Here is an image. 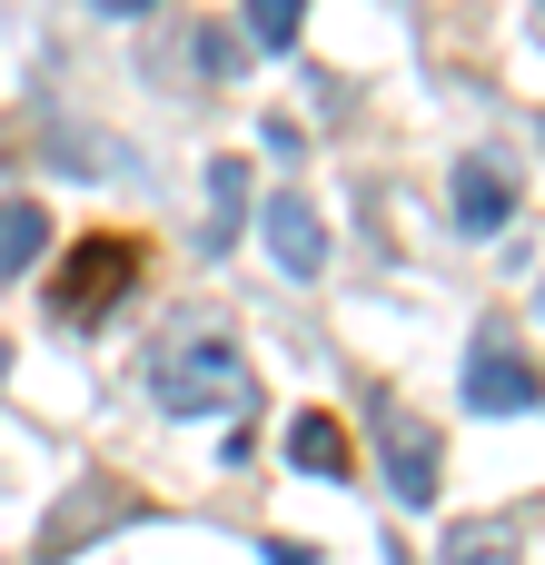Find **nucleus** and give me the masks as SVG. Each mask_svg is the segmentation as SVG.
Listing matches in <instances>:
<instances>
[{"label": "nucleus", "mask_w": 545, "mask_h": 565, "mask_svg": "<svg viewBox=\"0 0 545 565\" xmlns=\"http://www.w3.org/2000/svg\"><path fill=\"white\" fill-rule=\"evenodd\" d=\"M149 397H159L169 417H248V407H258V377H248L238 338L179 328V338L149 358Z\"/></svg>", "instance_id": "f257e3e1"}, {"label": "nucleus", "mask_w": 545, "mask_h": 565, "mask_svg": "<svg viewBox=\"0 0 545 565\" xmlns=\"http://www.w3.org/2000/svg\"><path fill=\"white\" fill-rule=\"evenodd\" d=\"M139 288V238H79L60 268H50V318H70V328H99L119 298Z\"/></svg>", "instance_id": "f03ea898"}, {"label": "nucleus", "mask_w": 545, "mask_h": 565, "mask_svg": "<svg viewBox=\"0 0 545 565\" xmlns=\"http://www.w3.org/2000/svg\"><path fill=\"white\" fill-rule=\"evenodd\" d=\"M367 437H377L387 497H397V507H437V477H447V437H437V417H417L407 397H367Z\"/></svg>", "instance_id": "7ed1b4c3"}, {"label": "nucleus", "mask_w": 545, "mask_h": 565, "mask_svg": "<svg viewBox=\"0 0 545 565\" xmlns=\"http://www.w3.org/2000/svg\"><path fill=\"white\" fill-rule=\"evenodd\" d=\"M129 516H139V497H129L119 477H70V497L40 516V556H30V565H70V556H89V546H99V536H119Z\"/></svg>", "instance_id": "20e7f679"}, {"label": "nucleus", "mask_w": 545, "mask_h": 565, "mask_svg": "<svg viewBox=\"0 0 545 565\" xmlns=\"http://www.w3.org/2000/svg\"><path fill=\"white\" fill-rule=\"evenodd\" d=\"M545 387H536V358L506 338V328H477V348H467V407L477 417H526Z\"/></svg>", "instance_id": "39448f33"}, {"label": "nucleus", "mask_w": 545, "mask_h": 565, "mask_svg": "<svg viewBox=\"0 0 545 565\" xmlns=\"http://www.w3.org/2000/svg\"><path fill=\"white\" fill-rule=\"evenodd\" d=\"M258 238H268L278 278H318V268H328V228H318V209H308L298 189H278V199L258 209Z\"/></svg>", "instance_id": "423d86ee"}, {"label": "nucleus", "mask_w": 545, "mask_h": 565, "mask_svg": "<svg viewBox=\"0 0 545 565\" xmlns=\"http://www.w3.org/2000/svg\"><path fill=\"white\" fill-rule=\"evenodd\" d=\"M506 218H516V179L496 159H457V228L467 238H496Z\"/></svg>", "instance_id": "0eeeda50"}, {"label": "nucleus", "mask_w": 545, "mask_h": 565, "mask_svg": "<svg viewBox=\"0 0 545 565\" xmlns=\"http://www.w3.org/2000/svg\"><path fill=\"white\" fill-rule=\"evenodd\" d=\"M238 218H248V159H209V189H199V248H238Z\"/></svg>", "instance_id": "6e6552de"}, {"label": "nucleus", "mask_w": 545, "mask_h": 565, "mask_svg": "<svg viewBox=\"0 0 545 565\" xmlns=\"http://www.w3.org/2000/svg\"><path fill=\"white\" fill-rule=\"evenodd\" d=\"M437 556L447 565H516V516H457Z\"/></svg>", "instance_id": "1a4fd4ad"}, {"label": "nucleus", "mask_w": 545, "mask_h": 565, "mask_svg": "<svg viewBox=\"0 0 545 565\" xmlns=\"http://www.w3.org/2000/svg\"><path fill=\"white\" fill-rule=\"evenodd\" d=\"M40 248H50V209L40 199H0V278L40 268Z\"/></svg>", "instance_id": "9d476101"}, {"label": "nucleus", "mask_w": 545, "mask_h": 565, "mask_svg": "<svg viewBox=\"0 0 545 565\" xmlns=\"http://www.w3.org/2000/svg\"><path fill=\"white\" fill-rule=\"evenodd\" d=\"M288 457H298L308 477H348V427L308 407V417H288Z\"/></svg>", "instance_id": "9b49d317"}, {"label": "nucleus", "mask_w": 545, "mask_h": 565, "mask_svg": "<svg viewBox=\"0 0 545 565\" xmlns=\"http://www.w3.org/2000/svg\"><path fill=\"white\" fill-rule=\"evenodd\" d=\"M298 30H308V0H248V40L258 50H298Z\"/></svg>", "instance_id": "f8f14e48"}, {"label": "nucleus", "mask_w": 545, "mask_h": 565, "mask_svg": "<svg viewBox=\"0 0 545 565\" xmlns=\"http://www.w3.org/2000/svg\"><path fill=\"white\" fill-rule=\"evenodd\" d=\"M238 60H248L238 30H199V70H209V79H238Z\"/></svg>", "instance_id": "ddd939ff"}, {"label": "nucleus", "mask_w": 545, "mask_h": 565, "mask_svg": "<svg viewBox=\"0 0 545 565\" xmlns=\"http://www.w3.org/2000/svg\"><path fill=\"white\" fill-rule=\"evenodd\" d=\"M258 565H318V546H308V536H268V546H258Z\"/></svg>", "instance_id": "4468645a"}, {"label": "nucleus", "mask_w": 545, "mask_h": 565, "mask_svg": "<svg viewBox=\"0 0 545 565\" xmlns=\"http://www.w3.org/2000/svg\"><path fill=\"white\" fill-rule=\"evenodd\" d=\"M258 139H268V149H278V159H298V149H308V129H298V119H288V109H278V119H268V129H258Z\"/></svg>", "instance_id": "2eb2a0df"}, {"label": "nucleus", "mask_w": 545, "mask_h": 565, "mask_svg": "<svg viewBox=\"0 0 545 565\" xmlns=\"http://www.w3.org/2000/svg\"><path fill=\"white\" fill-rule=\"evenodd\" d=\"M99 20H139V10H159V0H89Z\"/></svg>", "instance_id": "dca6fc26"}, {"label": "nucleus", "mask_w": 545, "mask_h": 565, "mask_svg": "<svg viewBox=\"0 0 545 565\" xmlns=\"http://www.w3.org/2000/svg\"><path fill=\"white\" fill-rule=\"evenodd\" d=\"M387 565H427V556H407V546H387Z\"/></svg>", "instance_id": "f3484780"}, {"label": "nucleus", "mask_w": 545, "mask_h": 565, "mask_svg": "<svg viewBox=\"0 0 545 565\" xmlns=\"http://www.w3.org/2000/svg\"><path fill=\"white\" fill-rule=\"evenodd\" d=\"M0 377H10V348H0Z\"/></svg>", "instance_id": "a211bd4d"}]
</instances>
